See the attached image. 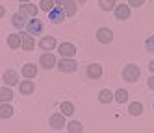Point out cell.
<instances>
[{
	"mask_svg": "<svg viewBox=\"0 0 154 133\" xmlns=\"http://www.w3.org/2000/svg\"><path fill=\"white\" fill-rule=\"evenodd\" d=\"M145 48H147V52H154V35H150L145 41Z\"/></svg>",
	"mask_w": 154,
	"mask_h": 133,
	"instance_id": "cell-29",
	"label": "cell"
},
{
	"mask_svg": "<svg viewBox=\"0 0 154 133\" xmlns=\"http://www.w3.org/2000/svg\"><path fill=\"white\" fill-rule=\"evenodd\" d=\"M26 30L30 35H35V33H41L43 31V22L35 17V19H30L28 20V24H26Z\"/></svg>",
	"mask_w": 154,
	"mask_h": 133,
	"instance_id": "cell-9",
	"label": "cell"
},
{
	"mask_svg": "<svg viewBox=\"0 0 154 133\" xmlns=\"http://www.w3.org/2000/svg\"><path fill=\"white\" fill-rule=\"evenodd\" d=\"M54 7H56V2H54V0H41L39 2V9L47 11V13H50Z\"/></svg>",
	"mask_w": 154,
	"mask_h": 133,
	"instance_id": "cell-26",
	"label": "cell"
},
{
	"mask_svg": "<svg viewBox=\"0 0 154 133\" xmlns=\"http://www.w3.org/2000/svg\"><path fill=\"white\" fill-rule=\"evenodd\" d=\"M67 129H69V133H82L84 131V126L80 124L78 120H71L69 124H67Z\"/></svg>",
	"mask_w": 154,
	"mask_h": 133,
	"instance_id": "cell-24",
	"label": "cell"
},
{
	"mask_svg": "<svg viewBox=\"0 0 154 133\" xmlns=\"http://www.w3.org/2000/svg\"><path fill=\"white\" fill-rule=\"evenodd\" d=\"M58 46V43H56V37H50V35H47V37H43L41 41H39V48L41 50H45V52H52L54 48Z\"/></svg>",
	"mask_w": 154,
	"mask_h": 133,
	"instance_id": "cell-7",
	"label": "cell"
},
{
	"mask_svg": "<svg viewBox=\"0 0 154 133\" xmlns=\"http://www.w3.org/2000/svg\"><path fill=\"white\" fill-rule=\"evenodd\" d=\"M60 111H61V115H65V117H71V115L74 113V105H72L71 102H63V104L60 105Z\"/></svg>",
	"mask_w": 154,
	"mask_h": 133,
	"instance_id": "cell-25",
	"label": "cell"
},
{
	"mask_svg": "<svg viewBox=\"0 0 154 133\" xmlns=\"http://www.w3.org/2000/svg\"><path fill=\"white\" fill-rule=\"evenodd\" d=\"M139 76H141V70H139V66L134 65V63H130L125 66V70H123V80L128 81V83H136L139 80Z\"/></svg>",
	"mask_w": 154,
	"mask_h": 133,
	"instance_id": "cell-1",
	"label": "cell"
},
{
	"mask_svg": "<svg viewBox=\"0 0 154 133\" xmlns=\"http://www.w3.org/2000/svg\"><path fill=\"white\" fill-rule=\"evenodd\" d=\"M115 100H117L119 104H125L126 100H128V93L125 91V89H119V91L115 93Z\"/></svg>",
	"mask_w": 154,
	"mask_h": 133,
	"instance_id": "cell-28",
	"label": "cell"
},
{
	"mask_svg": "<svg viewBox=\"0 0 154 133\" xmlns=\"http://www.w3.org/2000/svg\"><path fill=\"white\" fill-rule=\"evenodd\" d=\"M19 91H20V94L28 96V94H32V93L35 91V83H34V81H30V80L20 81V83H19Z\"/></svg>",
	"mask_w": 154,
	"mask_h": 133,
	"instance_id": "cell-13",
	"label": "cell"
},
{
	"mask_svg": "<svg viewBox=\"0 0 154 133\" xmlns=\"http://www.w3.org/2000/svg\"><path fill=\"white\" fill-rule=\"evenodd\" d=\"M58 66L61 72H74L76 69H78V63H76L72 58H63L58 61Z\"/></svg>",
	"mask_w": 154,
	"mask_h": 133,
	"instance_id": "cell-3",
	"label": "cell"
},
{
	"mask_svg": "<svg viewBox=\"0 0 154 133\" xmlns=\"http://www.w3.org/2000/svg\"><path fill=\"white\" fill-rule=\"evenodd\" d=\"M4 81L8 87H11V85H17L19 83V74L15 70H6L4 72Z\"/></svg>",
	"mask_w": 154,
	"mask_h": 133,
	"instance_id": "cell-18",
	"label": "cell"
},
{
	"mask_svg": "<svg viewBox=\"0 0 154 133\" xmlns=\"http://www.w3.org/2000/svg\"><path fill=\"white\" fill-rule=\"evenodd\" d=\"M112 100H115V94L109 91V89H102V91L98 93V102L100 104H109Z\"/></svg>",
	"mask_w": 154,
	"mask_h": 133,
	"instance_id": "cell-19",
	"label": "cell"
},
{
	"mask_svg": "<svg viewBox=\"0 0 154 133\" xmlns=\"http://www.w3.org/2000/svg\"><path fill=\"white\" fill-rule=\"evenodd\" d=\"M115 0H98V7L104 9V11H109V9H115Z\"/></svg>",
	"mask_w": 154,
	"mask_h": 133,
	"instance_id": "cell-27",
	"label": "cell"
},
{
	"mask_svg": "<svg viewBox=\"0 0 154 133\" xmlns=\"http://www.w3.org/2000/svg\"><path fill=\"white\" fill-rule=\"evenodd\" d=\"M37 11H39V6H34L32 2H26V4L20 6V13H23L24 17H30V19H35Z\"/></svg>",
	"mask_w": 154,
	"mask_h": 133,
	"instance_id": "cell-8",
	"label": "cell"
},
{
	"mask_svg": "<svg viewBox=\"0 0 154 133\" xmlns=\"http://www.w3.org/2000/svg\"><path fill=\"white\" fill-rule=\"evenodd\" d=\"M113 11H115V17L119 20H126L130 17V6L128 4H119V6H115Z\"/></svg>",
	"mask_w": 154,
	"mask_h": 133,
	"instance_id": "cell-11",
	"label": "cell"
},
{
	"mask_svg": "<svg viewBox=\"0 0 154 133\" xmlns=\"http://www.w3.org/2000/svg\"><path fill=\"white\" fill-rule=\"evenodd\" d=\"M19 2H20V4H26V2H30V0H19Z\"/></svg>",
	"mask_w": 154,
	"mask_h": 133,
	"instance_id": "cell-36",
	"label": "cell"
},
{
	"mask_svg": "<svg viewBox=\"0 0 154 133\" xmlns=\"http://www.w3.org/2000/svg\"><path fill=\"white\" fill-rule=\"evenodd\" d=\"M72 2H76V4H84L85 0H72Z\"/></svg>",
	"mask_w": 154,
	"mask_h": 133,
	"instance_id": "cell-35",
	"label": "cell"
},
{
	"mask_svg": "<svg viewBox=\"0 0 154 133\" xmlns=\"http://www.w3.org/2000/svg\"><path fill=\"white\" fill-rule=\"evenodd\" d=\"M143 4H145V0H128V6L130 7H139Z\"/></svg>",
	"mask_w": 154,
	"mask_h": 133,
	"instance_id": "cell-30",
	"label": "cell"
},
{
	"mask_svg": "<svg viewBox=\"0 0 154 133\" xmlns=\"http://www.w3.org/2000/svg\"><path fill=\"white\" fill-rule=\"evenodd\" d=\"M4 15H6V7H4L2 4H0V19H2Z\"/></svg>",
	"mask_w": 154,
	"mask_h": 133,
	"instance_id": "cell-32",
	"label": "cell"
},
{
	"mask_svg": "<svg viewBox=\"0 0 154 133\" xmlns=\"http://www.w3.org/2000/svg\"><path fill=\"white\" fill-rule=\"evenodd\" d=\"M48 124H50L52 129H61V128H65V126H67V124H65V115H61V113H54V115H50Z\"/></svg>",
	"mask_w": 154,
	"mask_h": 133,
	"instance_id": "cell-6",
	"label": "cell"
},
{
	"mask_svg": "<svg viewBox=\"0 0 154 133\" xmlns=\"http://www.w3.org/2000/svg\"><path fill=\"white\" fill-rule=\"evenodd\" d=\"M152 107H154V104H152Z\"/></svg>",
	"mask_w": 154,
	"mask_h": 133,
	"instance_id": "cell-37",
	"label": "cell"
},
{
	"mask_svg": "<svg viewBox=\"0 0 154 133\" xmlns=\"http://www.w3.org/2000/svg\"><path fill=\"white\" fill-rule=\"evenodd\" d=\"M128 111H130L132 117H139V115L143 113V104H139V102H132V104L128 105Z\"/></svg>",
	"mask_w": 154,
	"mask_h": 133,
	"instance_id": "cell-22",
	"label": "cell"
},
{
	"mask_svg": "<svg viewBox=\"0 0 154 133\" xmlns=\"http://www.w3.org/2000/svg\"><path fill=\"white\" fill-rule=\"evenodd\" d=\"M97 41L100 44H109L113 41V31L109 28H98L97 30Z\"/></svg>",
	"mask_w": 154,
	"mask_h": 133,
	"instance_id": "cell-2",
	"label": "cell"
},
{
	"mask_svg": "<svg viewBox=\"0 0 154 133\" xmlns=\"http://www.w3.org/2000/svg\"><path fill=\"white\" fill-rule=\"evenodd\" d=\"M87 76H89L91 80H98V78L102 76V66L98 63H91L87 66Z\"/></svg>",
	"mask_w": 154,
	"mask_h": 133,
	"instance_id": "cell-12",
	"label": "cell"
},
{
	"mask_svg": "<svg viewBox=\"0 0 154 133\" xmlns=\"http://www.w3.org/2000/svg\"><path fill=\"white\" fill-rule=\"evenodd\" d=\"M23 76L26 78V80H32V78H35L37 76V66L34 65V63H26L24 66H23Z\"/></svg>",
	"mask_w": 154,
	"mask_h": 133,
	"instance_id": "cell-15",
	"label": "cell"
},
{
	"mask_svg": "<svg viewBox=\"0 0 154 133\" xmlns=\"http://www.w3.org/2000/svg\"><path fill=\"white\" fill-rule=\"evenodd\" d=\"M39 65L43 66V69H52V66H56L58 65V61H56V55H54L52 52H45L41 55V59H39Z\"/></svg>",
	"mask_w": 154,
	"mask_h": 133,
	"instance_id": "cell-4",
	"label": "cell"
},
{
	"mask_svg": "<svg viewBox=\"0 0 154 133\" xmlns=\"http://www.w3.org/2000/svg\"><path fill=\"white\" fill-rule=\"evenodd\" d=\"M13 115V107L9 104H0V118H9Z\"/></svg>",
	"mask_w": 154,
	"mask_h": 133,
	"instance_id": "cell-23",
	"label": "cell"
},
{
	"mask_svg": "<svg viewBox=\"0 0 154 133\" xmlns=\"http://www.w3.org/2000/svg\"><path fill=\"white\" fill-rule=\"evenodd\" d=\"M149 87H150L152 91H154V74H152V76L149 78Z\"/></svg>",
	"mask_w": 154,
	"mask_h": 133,
	"instance_id": "cell-31",
	"label": "cell"
},
{
	"mask_svg": "<svg viewBox=\"0 0 154 133\" xmlns=\"http://www.w3.org/2000/svg\"><path fill=\"white\" fill-rule=\"evenodd\" d=\"M20 37H23V48H24L26 52H30V50L35 48L34 35H30V33H20Z\"/></svg>",
	"mask_w": 154,
	"mask_h": 133,
	"instance_id": "cell-16",
	"label": "cell"
},
{
	"mask_svg": "<svg viewBox=\"0 0 154 133\" xmlns=\"http://www.w3.org/2000/svg\"><path fill=\"white\" fill-rule=\"evenodd\" d=\"M76 7H78V4L72 2V0H67V2L63 4V9H65V15L67 17H72L76 13Z\"/></svg>",
	"mask_w": 154,
	"mask_h": 133,
	"instance_id": "cell-21",
	"label": "cell"
},
{
	"mask_svg": "<svg viewBox=\"0 0 154 133\" xmlns=\"http://www.w3.org/2000/svg\"><path fill=\"white\" fill-rule=\"evenodd\" d=\"M149 69H150V72H152V74H154V59H152V61H150V63H149Z\"/></svg>",
	"mask_w": 154,
	"mask_h": 133,
	"instance_id": "cell-33",
	"label": "cell"
},
{
	"mask_svg": "<svg viewBox=\"0 0 154 133\" xmlns=\"http://www.w3.org/2000/svg\"><path fill=\"white\" fill-rule=\"evenodd\" d=\"M8 46L13 48V50L23 46V37H20V33H9L8 35Z\"/></svg>",
	"mask_w": 154,
	"mask_h": 133,
	"instance_id": "cell-14",
	"label": "cell"
},
{
	"mask_svg": "<svg viewBox=\"0 0 154 133\" xmlns=\"http://www.w3.org/2000/svg\"><path fill=\"white\" fill-rule=\"evenodd\" d=\"M58 52H60L61 58H74L76 55V46L72 43H61L58 46Z\"/></svg>",
	"mask_w": 154,
	"mask_h": 133,
	"instance_id": "cell-5",
	"label": "cell"
},
{
	"mask_svg": "<svg viewBox=\"0 0 154 133\" xmlns=\"http://www.w3.org/2000/svg\"><path fill=\"white\" fill-rule=\"evenodd\" d=\"M54 2H56V4H58V6H63V4H65V2H67V0H54Z\"/></svg>",
	"mask_w": 154,
	"mask_h": 133,
	"instance_id": "cell-34",
	"label": "cell"
},
{
	"mask_svg": "<svg viewBox=\"0 0 154 133\" xmlns=\"http://www.w3.org/2000/svg\"><path fill=\"white\" fill-rule=\"evenodd\" d=\"M13 100V93L9 87H2L0 89V104H9Z\"/></svg>",
	"mask_w": 154,
	"mask_h": 133,
	"instance_id": "cell-20",
	"label": "cell"
},
{
	"mask_svg": "<svg viewBox=\"0 0 154 133\" xmlns=\"http://www.w3.org/2000/svg\"><path fill=\"white\" fill-rule=\"evenodd\" d=\"M11 24L17 28V30H23V28H26V17L23 15V13H15L13 17H11Z\"/></svg>",
	"mask_w": 154,
	"mask_h": 133,
	"instance_id": "cell-17",
	"label": "cell"
},
{
	"mask_svg": "<svg viewBox=\"0 0 154 133\" xmlns=\"http://www.w3.org/2000/svg\"><path fill=\"white\" fill-rule=\"evenodd\" d=\"M48 19H50V22H54V24L61 22L65 19V9H63V6H56V7H54L50 13H48Z\"/></svg>",
	"mask_w": 154,
	"mask_h": 133,
	"instance_id": "cell-10",
	"label": "cell"
}]
</instances>
